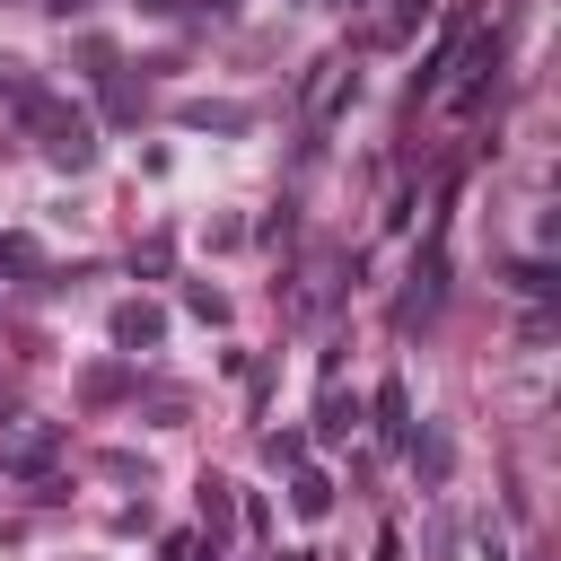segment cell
Returning <instances> with one entry per match:
<instances>
[{"label": "cell", "mask_w": 561, "mask_h": 561, "mask_svg": "<svg viewBox=\"0 0 561 561\" xmlns=\"http://www.w3.org/2000/svg\"><path fill=\"white\" fill-rule=\"evenodd\" d=\"M158 342H167V316L149 298H123L114 307V351H158Z\"/></svg>", "instance_id": "5"}, {"label": "cell", "mask_w": 561, "mask_h": 561, "mask_svg": "<svg viewBox=\"0 0 561 561\" xmlns=\"http://www.w3.org/2000/svg\"><path fill=\"white\" fill-rule=\"evenodd\" d=\"M53 456H61V430H26V438H18V447H9L0 465H18V473H44Z\"/></svg>", "instance_id": "9"}, {"label": "cell", "mask_w": 561, "mask_h": 561, "mask_svg": "<svg viewBox=\"0 0 561 561\" xmlns=\"http://www.w3.org/2000/svg\"><path fill=\"white\" fill-rule=\"evenodd\" d=\"M272 561H316V552H272Z\"/></svg>", "instance_id": "16"}, {"label": "cell", "mask_w": 561, "mask_h": 561, "mask_svg": "<svg viewBox=\"0 0 561 561\" xmlns=\"http://www.w3.org/2000/svg\"><path fill=\"white\" fill-rule=\"evenodd\" d=\"M228 482H202V535H210V552H219V535H228Z\"/></svg>", "instance_id": "10"}, {"label": "cell", "mask_w": 561, "mask_h": 561, "mask_svg": "<svg viewBox=\"0 0 561 561\" xmlns=\"http://www.w3.org/2000/svg\"><path fill=\"white\" fill-rule=\"evenodd\" d=\"M377 447H412V386L394 368L377 377Z\"/></svg>", "instance_id": "4"}, {"label": "cell", "mask_w": 561, "mask_h": 561, "mask_svg": "<svg viewBox=\"0 0 561 561\" xmlns=\"http://www.w3.org/2000/svg\"><path fill=\"white\" fill-rule=\"evenodd\" d=\"M351 88H359V79H351V61H342V53H324V61L307 70V88H298V105H307V123H333Z\"/></svg>", "instance_id": "3"}, {"label": "cell", "mask_w": 561, "mask_h": 561, "mask_svg": "<svg viewBox=\"0 0 561 561\" xmlns=\"http://www.w3.org/2000/svg\"><path fill=\"white\" fill-rule=\"evenodd\" d=\"M184 307H193V316H202V324H228V298H219V289H210V280H193V289H184Z\"/></svg>", "instance_id": "12"}, {"label": "cell", "mask_w": 561, "mask_h": 561, "mask_svg": "<svg viewBox=\"0 0 561 561\" xmlns=\"http://www.w3.org/2000/svg\"><path fill=\"white\" fill-rule=\"evenodd\" d=\"M202 9H237V0H202Z\"/></svg>", "instance_id": "17"}, {"label": "cell", "mask_w": 561, "mask_h": 561, "mask_svg": "<svg viewBox=\"0 0 561 561\" xmlns=\"http://www.w3.org/2000/svg\"><path fill=\"white\" fill-rule=\"evenodd\" d=\"M316 430H324V438H351V430H359V394L324 386V403H316Z\"/></svg>", "instance_id": "8"}, {"label": "cell", "mask_w": 561, "mask_h": 561, "mask_svg": "<svg viewBox=\"0 0 561 561\" xmlns=\"http://www.w3.org/2000/svg\"><path fill=\"white\" fill-rule=\"evenodd\" d=\"M193 131H245V105H184Z\"/></svg>", "instance_id": "11"}, {"label": "cell", "mask_w": 561, "mask_h": 561, "mask_svg": "<svg viewBox=\"0 0 561 561\" xmlns=\"http://www.w3.org/2000/svg\"><path fill=\"white\" fill-rule=\"evenodd\" d=\"M430 9H438V0H403V9H394V26H386V35H403V26H412V18H430Z\"/></svg>", "instance_id": "15"}, {"label": "cell", "mask_w": 561, "mask_h": 561, "mask_svg": "<svg viewBox=\"0 0 561 561\" xmlns=\"http://www.w3.org/2000/svg\"><path fill=\"white\" fill-rule=\"evenodd\" d=\"M377 561H403V526H377Z\"/></svg>", "instance_id": "14"}, {"label": "cell", "mask_w": 561, "mask_h": 561, "mask_svg": "<svg viewBox=\"0 0 561 561\" xmlns=\"http://www.w3.org/2000/svg\"><path fill=\"white\" fill-rule=\"evenodd\" d=\"M53 9H88V0H53Z\"/></svg>", "instance_id": "18"}, {"label": "cell", "mask_w": 561, "mask_h": 561, "mask_svg": "<svg viewBox=\"0 0 561 561\" xmlns=\"http://www.w3.org/2000/svg\"><path fill=\"white\" fill-rule=\"evenodd\" d=\"M508 280H517V289H526V298H552V272H543V263H517V272H508Z\"/></svg>", "instance_id": "13"}, {"label": "cell", "mask_w": 561, "mask_h": 561, "mask_svg": "<svg viewBox=\"0 0 561 561\" xmlns=\"http://www.w3.org/2000/svg\"><path fill=\"white\" fill-rule=\"evenodd\" d=\"M456 61H465V79L447 88V114H482V96H491V70H500V35H491V26H473V35L456 44Z\"/></svg>", "instance_id": "2"}, {"label": "cell", "mask_w": 561, "mask_h": 561, "mask_svg": "<svg viewBox=\"0 0 561 561\" xmlns=\"http://www.w3.org/2000/svg\"><path fill=\"white\" fill-rule=\"evenodd\" d=\"M289 508H298V517H324V508H333V482H324L316 465H289Z\"/></svg>", "instance_id": "7"}, {"label": "cell", "mask_w": 561, "mask_h": 561, "mask_svg": "<svg viewBox=\"0 0 561 561\" xmlns=\"http://www.w3.org/2000/svg\"><path fill=\"white\" fill-rule=\"evenodd\" d=\"M465 35H473V18H465V9H456V18H447V26H438V44H430V61H421V79H412V88H421V96H430V88H438V70H447V61H456V44H465Z\"/></svg>", "instance_id": "6"}, {"label": "cell", "mask_w": 561, "mask_h": 561, "mask_svg": "<svg viewBox=\"0 0 561 561\" xmlns=\"http://www.w3.org/2000/svg\"><path fill=\"white\" fill-rule=\"evenodd\" d=\"M18 123H26L35 149H44L53 167H70V175L96 158V123H88L70 96H53V88H18Z\"/></svg>", "instance_id": "1"}]
</instances>
